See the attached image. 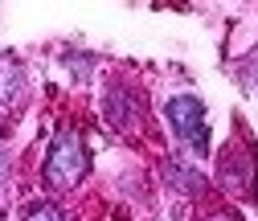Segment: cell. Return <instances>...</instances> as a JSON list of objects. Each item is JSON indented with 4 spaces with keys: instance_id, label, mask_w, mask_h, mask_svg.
<instances>
[{
    "instance_id": "9c48e42d",
    "label": "cell",
    "mask_w": 258,
    "mask_h": 221,
    "mask_svg": "<svg viewBox=\"0 0 258 221\" xmlns=\"http://www.w3.org/2000/svg\"><path fill=\"white\" fill-rule=\"evenodd\" d=\"M213 221H230V217H213Z\"/></svg>"
},
{
    "instance_id": "5b68a950",
    "label": "cell",
    "mask_w": 258,
    "mask_h": 221,
    "mask_svg": "<svg viewBox=\"0 0 258 221\" xmlns=\"http://www.w3.org/2000/svg\"><path fill=\"white\" fill-rule=\"evenodd\" d=\"M164 176H168L176 188H184V193H201V184H205V180L192 172L188 164H176V160H168V164H164Z\"/></svg>"
},
{
    "instance_id": "7a4b0ae2",
    "label": "cell",
    "mask_w": 258,
    "mask_h": 221,
    "mask_svg": "<svg viewBox=\"0 0 258 221\" xmlns=\"http://www.w3.org/2000/svg\"><path fill=\"white\" fill-rule=\"evenodd\" d=\"M168 123L172 131L192 148V152H209V123H205V103L197 99V94H176V99H168Z\"/></svg>"
},
{
    "instance_id": "277c9868",
    "label": "cell",
    "mask_w": 258,
    "mask_h": 221,
    "mask_svg": "<svg viewBox=\"0 0 258 221\" xmlns=\"http://www.w3.org/2000/svg\"><path fill=\"white\" fill-rule=\"evenodd\" d=\"M107 119H111V127H119V131L132 127V119H136V94L127 86H111L107 90Z\"/></svg>"
},
{
    "instance_id": "6da1fadb",
    "label": "cell",
    "mask_w": 258,
    "mask_h": 221,
    "mask_svg": "<svg viewBox=\"0 0 258 221\" xmlns=\"http://www.w3.org/2000/svg\"><path fill=\"white\" fill-rule=\"evenodd\" d=\"M49 188H74L86 176V148L78 139V131H57L49 152H45V168H41Z\"/></svg>"
},
{
    "instance_id": "ba28073f",
    "label": "cell",
    "mask_w": 258,
    "mask_h": 221,
    "mask_svg": "<svg viewBox=\"0 0 258 221\" xmlns=\"http://www.w3.org/2000/svg\"><path fill=\"white\" fill-rule=\"evenodd\" d=\"M5 176H9V152L0 148V184H5Z\"/></svg>"
},
{
    "instance_id": "8992f818",
    "label": "cell",
    "mask_w": 258,
    "mask_h": 221,
    "mask_svg": "<svg viewBox=\"0 0 258 221\" xmlns=\"http://www.w3.org/2000/svg\"><path fill=\"white\" fill-rule=\"evenodd\" d=\"M25 221H66V217H61V209L49 205V201H33L25 209Z\"/></svg>"
},
{
    "instance_id": "3957f363",
    "label": "cell",
    "mask_w": 258,
    "mask_h": 221,
    "mask_svg": "<svg viewBox=\"0 0 258 221\" xmlns=\"http://www.w3.org/2000/svg\"><path fill=\"white\" fill-rule=\"evenodd\" d=\"M21 99H25V70L21 61L0 53V111H17Z\"/></svg>"
},
{
    "instance_id": "52a82bcc",
    "label": "cell",
    "mask_w": 258,
    "mask_h": 221,
    "mask_svg": "<svg viewBox=\"0 0 258 221\" xmlns=\"http://www.w3.org/2000/svg\"><path fill=\"white\" fill-rule=\"evenodd\" d=\"M246 78H250V82L258 86V49H254V53L246 57Z\"/></svg>"
}]
</instances>
